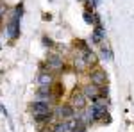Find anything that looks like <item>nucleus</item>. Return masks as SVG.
Listing matches in <instances>:
<instances>
[{"mask_svg":"<svg viewBox=\"0 0 134 132\" xmlns=\"http://www.w3.org/2000/svg\"><path fill=\"white\" fill-rule=\"evenodd\" d=\"M102 54H100V55H102L104 59H111V52H109V48H102Z\"/></svg>","mask_w":134,"mask_h":132,"instance_id":"obj_14","label":"nucleus"},{"mask_svg":"<svg viewBox=\"0 0 134 132\" xmlns=\"http://www.w3.org/2000/svg\"><path fill=\"white\" fill-rule=\"evenodd\" d=\"M77 125L79 123L73 122V120H63V122H59L54 127V132H73L77 129Z\"/></svg>","mask_w":134,"mask_h":132,"instance_id":"obj_3","label":"nucleus"},{"mask_svg":"<svg viewBox=\"0 0 134 132\" xmlns=\"http://www.w3.org/2000/svg\"><path fill=\"white\" fill-rule=\"evenodd\" d=\"M73 105L77 107V109H84V105H86V96H84L82 93H73Z\"/></svg>","mask_w":134,"mask_h":132,"instance_id":"obj_8","label":"nucleus"},{"mask_svg":"<svg viewBox=\"0 0 134 132\" xmlns=\"http://www.w3.org/2000/svg\"><path fill=\"white\" fill-rule=\"evenodd\" d=\"M75 64H77V68H81V70H82L84 66L88 64V61L84 59V55H82V57H79V59H75Z\"/></svg>","mask_w":134,"mask_h":132,"instance_id":"obj_13","label":"nucleus"},{"mask_svg":"<svg viewBox=\"0 0 134 132\" xmlns=\"http://www.w3.org/2000/svg\"><path fill=\"white\" fill-rule=\"evenodd\" d=\"M36 102H43V104H50L52 102V93L48 88H41L38 96H36Z\"/></svg>","mask_w":134,"mask_h":132,"instance_id":"obj_5","label":"nucleus"},{"mask_svg":"<svg viewBox=\"0 0 134 132\" xmlns=\"http://www.w3.org/2000/svg\"><path fill=\"white\" fill-rule=\"evenodd\" d=\"M91 84H95V86H102V84H105L107 82V77H105V73H104L102 70L98 71H93L91 73Z\"/></svg>","mask_w":134,"mask_h":132,"instance_id":"obj_7","label":"nucleus"},{"mask_svg":"<svg viewBox=\"0 0 134 132\" xmlns=\"http://www.w3.org/2000/svg\"><path fill=\"white\" fill-rule=\"evenodd\" d=\"M20 16H21V5H18L14 16H13L11 21L7 23V34H9L11 38H16V36L20 34V23H18V18H20Z\"/></svg>","mask_w":134,"mask_h":132,"instance_id":"obj_2","label":"nucleus"},{"mask_svg":"<svg viewBox=\"0 0 134 132\" xmlns=\"http://www.w3.org/2000/svg\"><path fill=\"white\" fill-rule=\"evenodd\" d=\"M104 34H105V32H104L102 27H97V29H95V32H93V43H100V41H102V38H104Z\"/></svg>","mask_w":134,"mask_h":132,"instance_id":"obj_11","label":"nucleus"},{"mask_svg":"<svg viewBox=\"0 0 134 132\" xmlns=\"http://www.w3.org/2000/svg\"><path fill=\"white\" fill-rule=\"evenodd\" d=\"M38 82H40L41 88H48V86L52 84V75H50V73H40Z\"/></svg>","mask_w":134,"mask_h":132,"instance_id":"obj_9","label":"nucleus"},{"mask_svg":"<svg viewBox=\"0 0 134 132\" xmlns=\"http://www.w3.org/2000/svg\"><path fill=\"white\" fill-rule=\"evenodd\" d=\"M84 20H86V21H93V16H90V14L86 13V14H84Z\"/></svg>","mask_w":134,"mask_h":132,"instance_id":"obj_15","label":"nucleus"},{"mask_svg":"<svg viewBox=\"0 0 134 132\" xmlns=\"http://www.w3.org/2000/svg\"><path fill=\"white\" fill-rule=\"evenodd\" d=\"M93 107H98V109H107V100L104 96H98L97 100H93Z\"/></svg>","mask_w":134,"mask_h":132,"instance_id":"obj_12","label":"nucleus"},{"mask_svg":"<svg viewBox=\"0 0 134 132\" xmlns=\"http://www.w3.org/2000/svg\"><path fill=\"white\" fill-rule=\"evenodd\" d=\"M55 114H57L59 118H63V120H70V118L73 116V109L70 107V105H61V107H57Z\"/></svg>","mask_w":134,"mask_h":132,"instance_id":"obj_6","label":"nucleus"},{"mask_svg":"<svg viewBox=\"0 0 134 132\" xmlns=\"http://www.w3.org/2000/svg\"><path fill=\"white\" fill-rule=\"evenodd\" d=\"M82 95L86 96V100H88V98H90V100H97V98L100 96V88L95 86V84H88V86L84 88Z\"/></svg>","mask_w":134,"mask_h":132,"instance_id":"obj_4","label":"nucleus"},{"mask_svg":"<svg viewBox=\"0 0 134 132\" xmlns=\"http://www.w3.org/2000/svg\"><path fill=\"white\" fill-rule=\"evenodd\" d=\"M48 66L54 68V70H59V68L63 66V61L57 57V55H50V57H48Z\"/></svg>","mask_w":134,"mask_h":132,"instance_id":"obj_10","label":"nucleus"},{"mask_svg":"<svg viewBox=\"0 0 134 132\" xmlns=\"http://www.w3.org/2000/svg\"><path fill=\"white\" fill-rule=\"evenodd\" d=\"M32 116L36 122H47L52 116V109L48 104H43V102H34L32 104Z\"/></svg>","mask_w":134,"mask_h":132,"instance_id":"obj_1","label":"nucleus"}]
</instances>
